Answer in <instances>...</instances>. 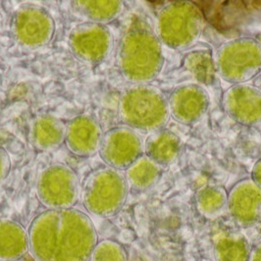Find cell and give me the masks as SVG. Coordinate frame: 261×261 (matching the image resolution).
Wrapping results in <instances>:
<instances>
[{
  "label": "cell",
  "mask_w": 261,
  "mask_h": 261,
  "mask_svg": "<svg viewBox=\"0 0 261 261\" xmlns=\"http://www.w3.org/2000/svg\"><path fill=\"white\" fill-rule=\"evenodd\" d=\"M82 192L77 174L70 167L54 164L40 174L38 196L41 203L48 209L72 208Z\"/></svg>",
  "instance_id": "7"
},
{
  "label": "cell",
  "mask_w": 261,
  "mask_h": 261,
  "mask_svg": "<svg viewBox=\"0 0 261 261\" xmlns=\"http://www.w3.org/2000/svg\"><path fill=\"white\" fill-rule=\"evenodd\" d=\"M75 5L89 22L102 25L117 19L124 9L122 1H77Z\"/></svg>",
  "instance_id": "21"
},
{
  "label": "cell",
  "mask_w": 261,
  "mask_h": 261,
  "mask_svg": "<svg viewBox=\"0 0 261 261\" xmlns=\"http://www.w3.org/2000/svg\"><path fill=\"white\" fill-rule=\"evenodd\" d=\"M67 127L62 121L53 116L38 118L33 126L32 141L41 151H53L65 142Z\"/></svg>",
  "instance_id": "18"
},
{
  "label": "cell",
  "mask_w": 261,
  "mask_h": 261,
  "mask_svg": "<svg viewBox=\"0 0 261 261\" xmlns=\"http://www.w3.org/2000/svg\"><path fill=\"white\" fill-rule=\"evenodd\" d=\"M129 186L119 170L105 167L93 171L82 184L81 197L86 209L95 216L109 218L123 208Z\"/></svg>",
  "instance_id": "5"
},
{
  "label": "cell",
  "mask_w": 261,
  "mask_h": 261,
  "mask_svg": "<svg viewBox=\"0 0 261 261\" xmlns=\"http://www.w3.org/2000/svg\"><path fill=\"white\" fill-rule=\"evenodd\" d=\"M28 233L37 261H89L98 243L92 219L78 209H48L34 219Z\"/></svg>",
  "instance_id": "1"
},
{
  "label": "cell",
  "mask_w": 261,
  "mask_h": 261,
  "mask_svg": "<svg viewBox=\"0 0 261 261\" xmlns=\"http://www.w3.org/2000/svg\"><path fill=\"white\" fill-rule=\"evenodd\" d=\"M30 250L29 233L20 224L0 222V261H18Z\"/></svg>",
  "instance_id": "17"
},
{
  "label": "cell",
  "mask_w": 261,
  "mask_h": 261,
  "mask_svg": "<svg viewBox=\"0 0 261 261\" xmlns=\"http://www.w3.org/2000/svg\"><path fill=\"white\" fill-rule=\"evenodd\" d=\"M228 211L234 222L248 228L261 223V188L252 179L236 184L228 194Z\"/></svg>",
  "instance_id": "13"
},
{
  "label": "cell",
  "mask_w": 261,
  "mask_h": 261,
  "mask_svg": "<svg viewBox=\"0 0 261 261\" xmlns=\"http://www.w3.org/2000/svg\"><path fill=\"white\" fill-rule=\"evenodd\" d=\"M90 261H127V253L117 242L103 240L96 244Z\"/></svg>",
  "instance_id": "23"
},
{
  "label": "cell",
  "mask_w": 261,
  "mask_h": 261,
  "mask_svg": "<svg viewBox=\"0 0 261 261\" xmlns=\"http://www.w3.org/2000/svg\"><path fill=\"white\" fill-rule=\"evenodd\" d=\"M163 65L162 44L156 32L144 18H135L119 44L121 74L134 85H147L158 77Z\"/></svg>",
  "instance_id": "2"
},
{
  "label": "cell",
  "mask_w": 261,
  "mask_h": 261,
  "mask_svg": "<svg viewBox=\"0 0 261 261\" xmlns=\"http://www.w3.org/2000/svg\"><path fill=\"white\" fill-rule=\"evenodd\" d=\"M222 106L226 114L240 125H261V90L256 87L233 85L224 92Z\"/></svg>",
  "instance_id": "11"
},
{
  "label": "cell",
  "mask_w": 261,
  "mask_h": 261,
  "mask_svg": "<svg viewBox=\"0 0 261 261\" xmlns=\"http://www.w3.org/2000/svg\"><path fill=\"white\" fill-rule=\"evenodd\" d=\"M249 261H261V243L251 248Z\"/></svg>",
  "instance_id": "26"
},
{
  "label": "cell",
  "mask_w": 261,
  "mask_h": 261,
  "mask_svg": "<svg viewBox=\"0 0 261 261\" xmlns=\"http://www.w3.org/2000/svg\"><path fill=\"white\" fill-rule=\"evenodd\" d=\"M170 116L182 125H194L205 115L210 96L200 84H185L177 87L168 99Z\"/></svg>",
  "instance_id": "12"
},
{
  "label": "cell",
  "mask_w": 261,
  "mask_h": 261,
  "mask_svg": "<svg viewBox=\"0 0 261 261\" xmlns=\"http://www.w3.org/2000/svg\"><path fill=\"white\" fill-rule=\"evenodd\" d=\"M184 65L200 84L209 85L215 81L214 60L212 53L208 50L202 49L189 53L185 57Z\"/></svg>",
  "instance_id": "22"
},
{
  "label": "cell",
  "mask_w": 261,
  "mask_h": 261,
  "mask_svg": "<svg viewBox=\"0 0 261 261\" xmlns=\"http://www.w3.org/2000/svg\"><path fill=\"white\" fill-rule=\"evenodd\" d=\"M260 74H261V72H260Z\"/></svg>",
  "instance_id": "27"
},
{
  "label": "cell",
  "mask_w": 261,
  "mask_h": 261,
  "mask_svg": "<svg viewBox=\"0 0 261 261\" xmlns=\"http://www.w3.org/2000/svg\"><path fill=\"white\" fill-rule=\"evenodd\" d=\"M198 213L209 220H217L228 211V193L218 185H206L196 195Z\"/></svg>",
  "instance_id": "19"
},
{
  "label": "cell",
  "mask_w": 261,
  "mask_h": 261,
  "mask_svg": "<svg viewBox=\"0 0 261 261\" xmlns=\"http://www.w3.org/2000/svg\"><path fill=\"white\" fill-rule=\"evenodd\" d=\"M11 168V161L6 149L0 144V183L6 178Z\"/></svg>",
  "instance_id": "24"
},
{
  "label": "cell",
  "mask_w": 261,
  "mask_h": 261,
  "mask_svg": "<svg viewBox=\"0 0 261 261\" xmlns=\"http://www.w3.org/2000/svg\"><path fill=\"white\" fill-rule=\"evenodd\" d=\"M13 32L20 44L36 48L53 39L55 23L53 16L45 9L36 5H25L15 14Z\"/></svg>",
  "instance_id": "10"
},
{
  "label": "cell",
  "mask_w": 261,
  "mask_h": 261,
  "mask_svg": "<svg viewBox=\"0 0 261 261\" xmlns=\"http://www.w3.org/2000/svg\"><path fill=\"white\" fill-rule=\"evenodd\" d=\"M156 29L161 43L174 50H186L200 39L203 16L193 2H172L160 10Z\"/></svg>",
  "instance_id": "4"
},
{
  "label": "cell",
  "mask_w": 261,
  "mask_h": 261,
  "mask_svg": "<svg viewBox=\"0 0 261 261\" xmlns=\"http://www.w3.org/2000/svg\"><path fill=\"white\" fill-rule=\"evenodd\" d=\"M162 173L161 166L149 157L143 155L126 170L128 186L135 191L144 192L156 185Z\"/></svg>",
  "instance_id": "20"
},
{
  "label": "cell",
  "mask_w": 261,
  "mask_h": 261,
  "mask_svg": "<svg viewBox=\"0 0 261 261\" xmlns=\"http://www.w3.org/2000/svg\"><path fill=\"white\" fill-rule=\"evenodd\" d=\"M181 148L182 141L180 137L167 129L149 134L144 144L145 155L160 166L172 164L179 156Z\"/></svg>",
  "instance_id": "16"
},
{
  "label": "cell",
  "mask_w": 261,
  "mask_h": 261,
  "mask_svg": "<svg viewBox=\"0 0 261 261\" xmlns=\"http://www.w3.org/2000/svg\"><path fill=\"white\" fill-rule=\"evenodd\" d=\"M98 152L108 167L127 170L144 155V142L138 132L119 126L103 134Z\"/></svg>",
  "instance_id": "8"
},
{
  "label": "cell",
  "mask_w": 261,
  "mask_h": 261,
  "mask_svg": "<svg viewBox=\"0 0 261 261\" xmlns=\"http://www.w3.org/2000/svg\"><path fill=\"white\" fill-rule=\"evenodd\" d=\"M69 45L79 60L98 64L105 61L113 49L111 31L102 24L85 22L75 27L69 36Z\"/></svg>",
  "instance_id": "9"
},
{
  "label": "cell",
  "mask_w": 261,
  "mask_h": 261,
  "mask_svg": "<svg viewBox=\"0 0 261 261\" xmlns=\"http://www.w3.org/2000/svg\"><path fill=\"white\" fill-rule=\"evenodd\" d=\"M216 74L232 85L247 84L261 72V43L239 38L219 46L213 57Z\"/></svg>",
  "instance_id": "6"
},
{
  "label": "cell",
  "mask_w": 261,
  "mask_h": 261,
  "mask_svg": "<svg viewBox=\"0 0 261 261\" xmlns=\"http://www.w3.org/2000/svg\"><path fill=\"white\" fill-rule=\"evenodd\" d=\"M216 261H249L251 247L243 233L222 225L211 237Z\"/></svg>",
  "instance_id": "15"
},
{
  "label": "cell",
  "mask_w": 261,
  "mask_h": 261,
  "mask_svg": "<svg viewBox=\"0 0 261 261\" xmlns=\"http://www.w3.org/2000/svg\"><path fill=\"white\" fill-rule=\"evenodd\" d=\"M251 179L261 188V158L253 165L251 171Z\"/></svg>",
  "instance_id": "25"
},
{
  "label": "cell",
  "mask_w": 261,
  "mask_h": 261,
  "mask_svg": "<svg viewBox=\"0 0 261 261\" xmlns=\"http://www.w3.org/2000/svg\"><path fill=\"white\" fill-rule=\"evenodd\" d=\"M119 116L125 126L144 134L164 129L170 119L164 93L150 85H133L119 100Z\"/></svg>",
  "instance_id": "3"
},
{
  "label": "cell",
  "mask_w": 261,
  "mask_h": 261,
  "mask_svg": "<svg viewBox=\"0 0 261 261\" xmlns=\"http://www.w3.org/2000/svg\"><path fill=\"white\" fill-rule=\"evenodd\" d=\"M102 136L101 127L96 120L90 116H79L67 126L66 146L78 156H91L99 150Z\"/></svg>",
  "instance_id": "14"
}]
</instances>
